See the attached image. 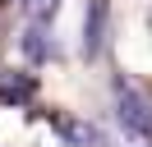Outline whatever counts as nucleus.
<instances>
[{"label":"nucleus","mask_w":152,"mask_h":147,"mask_svg":"<svg viewBox=\"0 0 152 147\" xmlns=\"http://www.w3.org/2000/svg\"><path fill=\"white\" fill-rule=\"evenodd\" d=\"M120 115L129 119V124L138 129V133H143V129H148V110H143V101L134 97V92H120Z\"/></svg>","instance_id":"obj_1"}]
</instances>
